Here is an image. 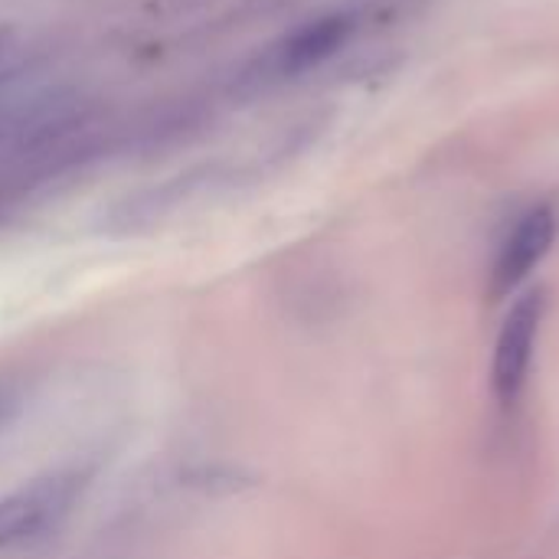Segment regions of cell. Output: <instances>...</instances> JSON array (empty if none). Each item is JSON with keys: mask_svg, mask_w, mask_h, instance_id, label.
I'll return each instance as SVG.
<instances>
[{"mask_svg": "<svg viewBox=\"0 0 559 559\" xmlns=\"http://www.w3.org/2000/svg\"><path fill=\"white\" fill-rule=\"evenodd\" d=\"M357 33V16L347 10H334L314 20H305L301 26L288 29L282 39L262 49L255 59L249 79L272 85V82H288L298 75H308L321 69L328 59H334Z\"/></svg>", "mask_w": 559, "mask_h": 559, "instance_id": "6da1fadb", "label": "cell"}, {"mask_svg": "<svg viewBox=\"0 0 559 559\" xmlns=\"http://www.w3.org/2000/svg\"><path fill=\"white\" fill-rule=\"evenodd\" d=\"M544 314H547V292L531 288L511 305L498 331L495 360H491V390L501 406H514L527 386Z\"/></svg>", "mask_w": 559, "mask_h": 559, "instance_id": "7a4b0ae2", "label": "cell"}, {"mask_svg": "<svg viewBox=\"0 0 559 559\" xmlns=\"http://www.w3.org/2000/svg\"><path fill=\"white\" fill-rule=\"evenodd\" d=\"M559 233V213L550 203H537L527 213L518 216V223L508 229V236L498 246V255L491 262V278H488V298L501 301L514 295L531 272L547 259L554 249Z\"/></svg>", "mask_w": 559, "mask_h": 559, "instance_id": "3957f363", "label": "cell"}, {"mask_svg": "<svg viewBox=\"0 0 559 559\" xmlns=\"http://www.w3.org/2000/svg\"><path fill=\"white\" fill-rule=\"evenodd\" d=\"M75 485L72 481H43L33 485L13 498L0 501V550L46 531L59 514H66V508L72 504Z\"/></svg>", "mask_w": 559, "mask_h": 559, "instance_id": "277c9868", "label": "cell"}, {"mask_svg": "<svg viewBox=\"0 0 559 559\" xmlns=\"http://www.w3.org/2000/svg\"><path fill=\"white\" fill-rule=\"evenodd\" d=\"M13 413H16V400H13V396H7V393H0V432L10 426Z\"/></svg>", "mask_w": 559, "mask_h": 559, "instance_id": "5b68a950", "label": "cell"}, {"mask_svg": "<svg viewBox=\"0 0 559 559\" xmlns=\"http://www.w3.org/2000/svg\"><path fill=\"white\" fill-rule=\"evenodd\" d=\"M7 56H10V46H7V33H0V72L7 69Z\"/></svg>", "mask_w": 559, "mask_h": 559, "instance_id": "8992f818", "label": "cell"}]
</instances>
